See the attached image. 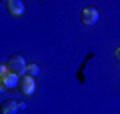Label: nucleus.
Wrapping results in <instances>:
<instances>
[{
    "label": "nucleus",
    "mask_w": 120,
    "mask_h": 114,
    "mask_svg": "<svg viewBox=\"0 0 120 114\" xmlns=\"http://www.w3.org/2000/svg\"><path fill=\"white\" fill-rule=\"evenodd\" d=\"M20 92L24 94V96H34L36 94V80L32 78V76H22L20 78Z\"/></svg>",
    "instance_id": "4"
},
{
    "label": "nucleus",
    "mask_w": 120,
    "mask_h": 114,
    "mask_svg": "<svg viewBox=\"0 0 120 114\" xmlns=\"http://www.w3.org/2000/svg\"><path fill=\"white\" fill-rule=\"evenodd\" d=\"M6 10H8L12 16H22L24 14V2H20V0H8L6 2Z\"/></svg>",
    "instance_id": "6"
},
{
    "label": "nucleus",
    "mask_w": 120,
    "mask_h": 114,
    "mask_svg": "<svg viewBox=\"0 0 120 114\" xmlns=\"http://www.w3.org/2000/svg\"><path fill=\"white\" fill-rule=\"evenodd\" d=\"M6 66H8V70L14 72V74H18V76H26L28 62L24 60V56H22V54H12V56L8 58V62H6Z\"/></svg>",
    "instance_id": "2"
},
{
    "label": "nucleus",
    "mask_w": 120,
    "mask_h": 114,
    "mask_svg": "<svg viewBox=\"0 0 120 114\" xmlns=\"http://www.w3.org/2000/svg\"><path fill=\"white\" fill-rule=\"evenodd\" d=\"M98 18H100V12L96 8H92V6H84L80 10V22L84 26H94L98 22Z\"/></svg>",
    "instance_id": "3"
},
{
    "label": "nucleus",
    "mask_w": 120,
    "mask_h": 114,
    "mask_svg": "<svg viewBox=\"0 0 120 114\" xmlns=\"http://www.w3.org/2000/svg\"><path fill=\"white\" fill-rule=\"evenodd\" d=\"M26 106L22 102H16V100H4L2 102V114H18Z\"/></svg>",
    "instance_id": "5"
},
{
    "label": "nucleus",
    "mask_w": 120,
    "mask_h": 114,
    "mask_svg": "<svg viewBox=\"0 0 120 114\" xmlns=\"http://www.w3.org/2000/svg\"><path fill=\"white\" fill-rule=\"evenodd\" d=\"M26 74L32 76V78H34V76H38V74H40V66H38V64H28V68H26Z\"/></svg>",
    "instance_id": "7"
},
{
    "label": "nucleus",
    "mask_w": 120,
    "mask_h": 114,
    "mask_svg": "<svg viewBox=\"0 0 120 114\" xmlns=\"http://www.w3.org/2000/svg\"><path fill=\"white\" fill-rule=\"evenodd\" d=\"M114 58H116V60H120V46L114 50Z\"/></svg>",
    "instance_id": "8"
},
{
    "label": "nucleus",
    "mask_w": 120,
    "mask_h": 114,
    "mask_svg": "<svg viewBox=\"0 0 120 114\" xmlns=\"http://www.w3.org/2000/svg\"><path fill=\"white\" fill-rule=\"evenodd\" d=\"M18 84H20V76L14 74V72H10L8 66L2 64V68H0V88L8 90V88H16Z\"/></svg>",
    "instance_id": "1"
}]
</instances>
